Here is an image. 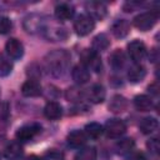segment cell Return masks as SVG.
Instances as JSON below:
<instances>
[{"label": "cell", "instance_id": "30", "mask_svg": "<svg viewBox=\"0 0 160 160\" xmlns=\"http://www.w3.org/2000/svg\"><path fill=\"white\" fill-rule=\"evenodd\" d=\"M146 146H148L149 151L152 152V154H155V155H156V154L159 152V150H160V142H159L158 138H152V139H150V140L146 142Z\"/></svg>", "mask_w": 160, "mask_h": 160}, {"label": "cell", "instance_id": "8", "mask_svg": "<svg viewBox=\"0 0 160 160\" xmlns=\"http://www.w3.org/2000/svg\"><path fill=\"white\" fill-rule=\"evenodd\" d=\"M5 50H6V54L14 59V60H19L22 58L24 55V45L20 40L18 39H9L5 44Z\"/></svg>", "mask_w": 160, "mask_h": 160}, {"label": "cell", "instance_id": "7", "mask_svg": "<svg viewBox=\"0 0 160 160\" xmlns=\"http://www.w3.org/2000/svg\"><path fill=\"white\" fill-rule=\"evenodd\" d=\"M40 131H41V126L39 124L36 122L28 124V125L21 126L16 131V139L19 141H29V140H32Z\"/></svg>", "mask_w": 160, "mask_h": 160}, {"label": "cell", "instance_id": "23", "mask_svg": "<svg viewBox=\"0 0 160 160\" xmlns=\"http://www.w3.org/2000/svg\"><path fill=\"white\" fill-rule=\"evenodd\" d=\"M158 126H159V121L152 116H146V118L141 119V121L139 124V129L145 135H149V134L154 132L158 129Z\"/></svg>", "mask_w": 160, "mask_h": 160}, {"label": "cell", "instance_id": "11", "mask_svg": "<svg viewBox=\"0 0 160 160\" xmlns=\"http://www.w3.org/2000/svg\"><path fill=\"white\" fill-rule=\"evenodd\" d=\"M71 76H72V80L79 84V85H84L86 84L89 80H90V71L81 64H78L72 68L71 70Z\"/></svg>", "mask_w": 160, "mask_h": 160}, {"label": "cell", "instance_id": "25", "mask_svg": "<svg viewBox=\"0 0 160 160\" xmlns=\"http://www.w3.org/2000/svg\"><path fill=\"white\" fill-rule=\"evenodd\" d=\"M84 132H85V135H86L88 139L96 140V139H99V138L102 135L104 128H102L99 122H89V124L85 125Z\"/></svg>", "mask_w": 160, "mask_h": 160}, {"label": "cell", "instance_id": "17", "mask_svg": "<svg viewBox=\"0 0 160 160\" xmlns=\"http://www.w3.org/2000/svg\"><path fill=\"white\" fill-rule=\"evenodd\" d=\"M22 152L24 150L19 141H12L8 144L6 148L4 149V156L8 160H19L22 156Z\"/></svg>", "mask_w": 160, "mask_h": 160}, {"label": "cell", "instance_id": "4", "mask_svg": "<svg viewBox=\"0 0 160 160\" xmlns=\"http://www.w3.org/2000/svg\"><path fill=\"white\" fill-rule=\"evenodd\" d=\"M94 28H95V20L88 14L79 15L74 21V30L80 36L89 35L94 30Z\"/></svg>", "mask_w": 160, "mask_h": 160}, {"label": "cell", "instance_id": "27", "mask_svg": "<svg viewBox=\"0 0 160 160\" xmlns=\"http://www.w3.org/2000/svg\"><path fill=\"white\" fill-rule=\"evenodd\" d=\"M65 96H66V99L69 101H80L81 98L84 96V92L78 88H69L66 90Z\"/></svg>", "mask_w": 160, "mask_h": 160}, {"label": "cell", "instance_id": "2", "mask_svg": "<svg viewBox=\"0 0 160 160\" xmlns=\"http://www.w3.org/2000/svg\"><path fill=\"white\" fill-rule=\"evenodd\" d=\"M81 65H84L89 71H94V72H100L102 69V62H101V58L98 52H95L91 49H85L81 55Z\"/></svg>", "mask_w": 160, "mask_h": 160}, {"label": "cell", "instance_id": "3", "mask_svg": "<svg viewBox=\"0 0 160 160\" xmlns=\"http://www.w3.org/2000/svg\"><path fill=\"white\" fill-rule=\"evenodd\" d=\"M158 19H159V14L156 10L145 11V12H141L134 18V25L140 31H148V30L154 28Z\"/></svg>", "mask_w": 160, "mask_h": 160}, {"label": "cell", "instance_id": "15", "mask_svg": "<svg viewBox=\"0 0 160 160\" xmlns=\"http://www.w3.org/2000/svg\"><path fill=\"white\" fill-rule=\"evenodd\" d=\"M128 109V100L125 96L122 95H114L111 99H110V102H109V110L114 114H120V112H124L125 110Z\"/></svg>", "mask_w": 160, "mask_h": 160}, {"label": "cell", "instance_id": "16", "mask_svg": "<svg viewBox=\"0 0 160 160\" xmlns=\"http://www.w3.org/2000/svg\"><path fill=\"white\" fill-rule=\"evenodd\" d=\"M44 115L49 120H58L62 115V108L56 101H49L44 108Z\"/></svg>", "mask_w": 160, "mask_h": 160}, {"label": "cell", "instance_id": "10", "mask_svg": "<svg viewBox=\"0 0 160 160\" xmlns=\"http://www.w3.org/2000/svg\"><path fill=\"white\" fill-rule=\"evenodd\" d=\"M21 94L26 98H36L41 94V85L35 80H26L21 86Z\"/></svg>", "mask_w": 160, "mask_h": 160}, {"label": "cell", "instance_id": "31", "mask_svg": "<svg viewBox=\"0 0 160 160\" xmlns=\"http://www.w3.org/2000/svg\"><path fill=\"white\" fill-rule=\"evenodd\" d=\"M44 160H64V155L58 150H49L44 155Z\"/></svg>", "mask_w": 160, "mask_h": 160}, {"label": "cell", "instance_id": "22", "mask_svg": "<svg viewBox=\"0 0 160 160\" xmlns=\"http://www.w3.org/2000/svg\"><path fill=\"white\" fill-rule=\"evenodd\" d=\"M152 105V100L148 95H136L134 98V106L138 111H150Z\"/></svg>", "mask_w": 160, "mask_h": 160}, {"label": "cell", "instance_id": "6", "mask_svg": "<svg viewBox=\"0 0 160 160\" xmlns=\"http://www.w3.org/2000/svg\"><path fill=\"white\" fill-rule=\"evenodd\" d=\"M128 54L135 64H139L146 56V46L140 40H132L128 44Z\"/></svg>", "mask_w": 160, "mask_h": 160}, {"label": "cell", "instance_id": "29", "mask_svg": "<svg viewBox=\"0 0 160 160\" xmlns=\"http://www.w3.org/2000/svg\"><path fill=\"white\" fill-rule=\"evenodd\" d=\"M12 28V22L8 16H0V34H8Z\"/></svg>", "mask_w": 160, "mask_h": 160}, {"label": "cell", "instance_id": "9", "mask_svg": "<svg viewBox=\"0 0 160 160\" xmlns=\"http://www.w3.org/2000/svg\"><path fill=\"white\" fill-rule=\"evenodd\" d=\"M85 9L88 10V15H90L92 19L101 20L106 15V5L101 1H88L85 4Z\"/></svg>", "mask_w": 160, "mask_h": 160}, {"label": "cell", "instance_id": "14", "mask_svg": "<svg viewBox=\"0 0 160 160\" xmlns=\"http://www.w3.org/2000/svg\"><path fill=\"white\" fill-rule=\"evenodd\" d=\"M74 12H75L74 6L70 5L69 2H60L55 8V16L61 21L70 20L74 16Z\"/></svg>", "mask_w": 160, "mask_h": 160}, {"label": "cell", "instance_id": "28", "mask_svg": "<svg viewBox=\"0 0 160 160\" xmlns=\"http://www.w3.org/2000/svg\"><path fill=\"white\" fill-rule=\"evenodd\" d=\"M12 70V65L11 62L5 59L2 55H0V76H6L11 72Z\"/></svg>", "mask_w": 160, "mask_h": 160}, {"label": "cell", "instance_id": "5", "mask_svg": "<svg viewBox=\"0 0 160 160\" xmlns=\"http://www.w3.org/2000/svg\"><path fill=\"white\" fill-rule=\"evenodd\" d=\"M104 131L106 132L108 138L118 139L126 132V125L120 119H110L106 121L104 126Z\"/></svg>", "mask_w": 160, "mask_h": 160}, {"label": "cell", "instance_id": "21", "mask_svg": "<svg viewBox=\"0 0 160 160\" xmlns=\"http://www.w3.org/2000/svg\"><path fill=\"white\" fill-rule=\"evenodd\" d=\"M134 148H135V141L131 138L121 139L115 144V151L119 155H128V154L132 152Z\"/></svg>", "mask_w": 160, "mask_h": 160}, {"label": "cell", "instance_id": "32", "mask_svg": "<svg viewBox=\"0 0 160 160\" xmlns=\"http://www.w3.org/2000/svg\"><path fill=\"white\" fill-rule=\"evenodd\" d=\"M139 5H140V2H138V1H126L124 4V11H126V12L134 11Z\"/></svg>", "mask_w": 160, "mask_h": 160}, {"label": "cell", "instance_id": "26", "mask_svg": "<svg viewBox=\"0 0 160 160\" xmlns=\"http://www.w3.org/2000/svg\"><path fill=\"white\" fill-rule=\"evenodd\" d=\"M96 158L98 152L94 146H84L75 155V160H96Z\"/></svg>", "mask_w": 160, "mask_h": 160}, {"label": "cell", "instance_id": "12", "mask_svg": "<svg viewBox=\"0 0 160 160\" xmlns=\"http://www.w3.org/2000/svg\"><path fill=\"white\" fill-rule=\"evenodd\" d=\"M88 99L92 104H101L105 100L106 91L101 84H94L89 90H88Z\"/></svg>", "mask_w": 160, "mask_h": 160}, {"label": "cell", "instance_id": "13", "mask_svg": "<svg viewBox=\"0 0 160 160\" xmlns=\"http://www.w3.org/2000/svg\"><path fill=\"white\" fill-rule=\"evenodd\" d=\"M86 140H88V138H86L85 132L81 131V130H74V131L69 132V135H68V138H66L68 144H69L71 148H75V149L82 148V146L85 145Z\"/></svg>", "mask_w": 160, "mask_h": 160}, {"label": "cell", "instance_id": "33", "mask_svg": "<svg viewBox=\"0 0 160 160\" xmlns=\"http://www.w3.org/2000/svg\"><path fill=\"white\" fill-rule=\"evenodd\" d=\"M126 160H146V156L142 152H130Z\"/></svg>", "mask_w": 160, "mask_h": 160}, {"label": "cell", "instance_id": "24", "mask_svg": "<svg viewBox=\"0 0 160 160\" xmlns=\"http://www.w3.org/2000/svg\"><path fill=\"white\" fill-rule=\"evenodd\" d=\"M110 45V40L105 34H99L92 39V44H91V50H94L95 52L100 54L101 51H105Z\"/></svg>", "mask_w": 160, "mask_h": 160}, {"label": "cell", "instance_id": "34", "mask_svg": "<svg viewBox=\"0 0 160 160\" xmlns=\"http://www.w3.org/2000/svg\"><path fill=\"white\" fill-rule=\"evenodd\" d=\"M149 91L152 94V95H158L159 94V82L158 81H154L152 84H150L149 85Z\"/></svg>", "mask_w": 160, "mask_h": 160}, {"label": "cell", "instance_id": "20", "mask_svg": "<svg viewBox=\"0 0 160 160\" xmlns=\"http://www.w3.org/2000/svg\"><path fill=\"white\" fill-rule=\"evenodd\" d=\"M145 76H146V70L140 64H135L128 71V79H129L130 82H134V84L142 81Z\"/></svg>", "mask_w": 160, "mask_h": 160}, {"label": "cell", "instance_id": "1", "mask_svg": "<svg viewBox=\"0 0 160 160\" xmlns=\"http://www.w3.org/2000/svg\"><path fill=\"white\" fill-rule=\"evenodd\" d=\"M68 65H69V55L64 50L52 51L46 58V66L49 71L55 76L62 75L66 71Z\"/></svg>", "mask_w": 160, "mask_h": 160}, {"label": "cell", "instance_id": "19", "mask_svg": "<svg viewBox=\"0 0 160 160\" xmlns=\"http://www.w3.org/2000/svg\"><path fill=\"white\" fill-rule=\"evenodd\" d=\"M109 62L111 65V68L114 70H121L124 69L125 64H126V58H125V54L121 49H115L110 58H109Z\"/></svg>", "mask_w": 160, "mask_h": 160}, {"label": "cell", "instance_id": "18", "mask_svg": "<svg viewBox=\"0 0 160 160\" xmlns=\"http://www.w3.org/2000/svg\"><path fill=\"white\" fill-rule=\"evenodd\" d=\"M129 31H130V24L125 19H119L114 21V24L111 25V32L118 39L125 38L129 34Z\"/></svg>", "mask_w": 160, "mask_h": 160}]
</instances>
